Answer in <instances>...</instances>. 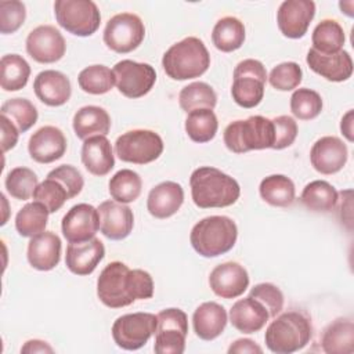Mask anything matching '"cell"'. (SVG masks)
I'll return each mask as SVG.
<instances>
[{"mask_svg": "<svg viewBox=\"0 0 354 354\" xmlns=\"http://www.w3.org/2000/svg\"><path fill=\"white\" fill-rule=\"evenodd\" d=\"M97 296L109 308L127 307L136 300H147L153 296V279L148 271L130 270L122 261H112L100 272Z\"/></svg>", "mask_w": 354, "mask_h": 354, "instance_id": "obj_1", "label": "cell"}, {"mask_svg": "<svg viewBox=\"0 0 354 354\" xmlns=\"http://www.w3.org/2000/svg\"><path fill=\"white\" fill-rule=\"evenodd\" d=\"M189 185L192 201L201 209L231 206L241 195V187L235 178L210 166L195 169L189 177Z\"/></svg>", "mask_w": 354, "mask_h": 354, "instance_id": "obj_2", "label": "cell"}, {"mask_svg": "<svg viewBox=\"0 0 354 354\" xmlns=\"http://www.w3.org/2000/svg\"><path fill=\"white\" fill-rule=\"evenodd\" d=\"M313 337L310 318L296 310L274 317L267 326L264 342L270 351L275 354H290L304 348Z\"/></svg>", "mask_w": 354, "mask_h": 354, "instance_id": "obj_3", "label": "cell"}, {"mask_svg": "<svg viewBox=\"0 0 354 354\" xmlns=\"http://www.w3.org/2000/svg\"><path fill=\"white\" fill-rule=\"evenodd\" d=\"M162 66L173 80L195 79L209 69L210 54L201 39L188 36L166 50Z\"/></svg>", "mask_w": 354, "mask_h": 354, "instance_id": "obj_4", "label": "cell"}, {"mask_svg": "<svg viewBox=\"0 0 354 354\" xmlns=\"http://www.w3.org/2000/svg\"><path fill=\"white\" fill-rule=\"evenodd\" d=\"M238 227L227 216H209L199 220L191 230L189 242L203 257H217L230 252L236 242Z\"/></svg>", "mask_w": 354, "mask_h": 354, "instance_id": "obj_5", "label": "cell"}, {"mask_svg": "<svg viewBox=\"0 0 354 354\" xmlns=\"http://www.w3.org/2000/svg\"><path fill=\"white\" fill-rule=\"evenodd\" d=\"M223 140L225 147L234 153L272 148V120L260 115L249 116L245 120H234L225 127Z\"/></svg>", "mask_w": 354, "mask_h": 354, "instance_id": "obj_6", "label": "cell"}, {"mask_svg": "<svg viewBox=\"0 0 354 354\" xmlns=\"http://www.w3.org/2000/svg\"><path fill=\"white\" fill-rule=\"evenodd\" d=\"M267 77L266 66L259 59L246 58L238 62L231 86V95L235 104L246 109L257 106L264 97Z\"/></svg>", "mask_w": 354, "mask_h": 354, "instance_id": "obj_7", "label": "cell"}, {"mask_svg": "<svg viewBox=\"0 0 354 354\" xmlns=\"http://www.w3.org/2000/svg\"><path fill=\"white\" fill-rule=\"evenodd\" d=\"M54 14L61 28L80 37L91 36L101 24L100 10L91 0H57Z\"/></svg>", "mask_w": 354, "mask_h": 354, "instance_id": "obj_8", "label": "cell"}, {"mask_svg": "<svg viewBox=\"0 0 354 354\" xmlns=\"http://www.w3.org/2000/svg\"><path fill=\"white\" fill-rule=\"evenodd\" d=\"M115 152L123 162L147 165L162 155L163 140L153 130L134 129L116 138Z\"/></svg>", "mask_w": 354, "mask_h": 354, "instance_id": "obj_9", "label": "cell"}, {"mask_svg": "<svg viewBox=\"0 0 354 354\" xmlns=\"http://www.w3.org/2000/svg\"><path fill=\"white\" fill-rule=\"evenodd\" d=\"M153 351L158 354H183L188 335V317L180 308H165L156 315Z\"/></svg>", "mask_w": 354, "mask_h": 354, "instance_id": "obj_10", "label": "cell"}, {"mask_svg": "<svg viewBox=\"0 0 354 354\" xmlns=\"http://www.w3.org/2000/svg\"><path fill=\"white\" fill-rule=\"evenodd\" d=\"M145 37V26L141 18L133 12L113 15L105 25L104 43L118 54L136 50Z\"/></svg>", "mask_w": 354, "mask_h": 354, "instance_id": "obj_11", "label": "cell"}, {"mask_svg": "<svg viewBox=\"0 0 354 354\" xmlns=\"http://www.w3.org/2000/svg\"><path fill=\"white\" fill-rule=\"evenodd\" d=\"M156 324V315L151 313L124 314L112 325L113 342L123 350H138L155 335Z\"/></svg>", "mask_w": 354, "mask_h": 354, "instance_id": "obj_12", "label": "cell"}, {"mask_svg": "<svg viewBox=\"0 0 354 354\" xmlns=\"http://www.w3.org/2000/svg\"><path fill=\"white\" fill-rule=\"evenodd\" d=\"M112 71L119 93L127 98L144 97L152 90L156 82V72L147 62L122 59L115 64Z\"/></svg>", "mask_w": 354, "mask_h": 354, "instance_id": "obj_13", "label": "cell"}, {"mask_svg": "<svg viewBox=\"0 0 354 354\" xmlns=\"http://www.w3.org/2000/svg\"><path fill=\"white\" fill-rule=\"evenodd\" d=\"M66 51L62 33L53 25H40L26 37V53L36 62L53 64L59 61Z\"/></svg>", "mask_w": 354, "mask_h": 354, "instance_id": "obj_14", "label": "cell"}, {"mask_svg": "<svg viewBox=\"0 0 354 354\" xmlns=\"http://www.w3.org/2000/svg\"><path fill=\"white\" fill-rule=\"evenodd\" d=\"M61 230L69 243H79L94 238L100 230L98 209L88 203L72 206L62 217Z\"/></svg>", "mask_w": 354, "mask_h": 354, "instance_id": "obj_15", "label": "cell"}, {"mask_svg": "<svg viewBox=\"0 0 354 354\" xmlns=\"http://www.w3.org/2000/svg\"><path fill=\"white\" fill-rule=\"evenodd\" d=\"M315 15V3L311 0H285L277 11V24L288 39L303 37Z\"/></svg>", "mask_w": 354, "mask_h": 354, "instance_id": "obj_16", "label": "cell"}, {"mask_svg": "<svg viewBox=\"0 0 354 354\" xmlns=\"http://www.w3.org/2000/svg\"><path fill=\"white\" fill-rule=\"evenodd\" d=\"M348 159L347 145L335 136L317 140L310 151L311 166L321 174L329 176L340 171Z\"/></svg>", "mask_w": 354, "mask_h": 354, "instance_id": "obj_17", "label": "cell"}, {"mask_svg": "<svg viewBox=\"0 0 354 354\" xmlns=\"http://www.w3.org/2000/svg\"><path fill=\"white\" fill-rule=\"evenodd\" d=\"M209 286L221 299H235L243 295L249 286V274L236 261L216 266L209 275Z\"/></svg>", "mask_w": 354, "mask_h": 354, "instance_id": "obj_18", "label": "cell"}, {"mask_svg": "<svg viewBox=\"0 0 354 354\" xmlns=\"http://www.w3.org/2000/svg\"><path fill=\"white\" fill-rule=\"evenodd\" d=\"M28 151L30 158L37 163L46 165L55 162L66 152L65 134L55 126H43L30 136Z\"/></svg>", "mask_w": 354, "mask_h": 354, "instance_id": "obj_19", "label": "cell"}, {"mask_svg": "<svg viewBox=\"0 0 354 354\" xmlns=\"http://www.w3.org/2000/svg\"><path fill=\"white\" fill-rule=\"evenodd\" d=\"M100 231L112 241H120L130 235L134 227V214L129 206L116 201H104L100 203Z\"/></svg>", "mask_w": 354, "mask_h": 354, "instance_id": "obj_20", "label": "cell"}, {"mask_svg": "<svg viewBox=\"0 0 354 354\" xmlns=\"http://www.w3.org/2000/svg\"><path fill=\"white\" fill-rule=\"evenodd\" d=\"M306 62L313 72L329 82H344L353 75V59L346 50L325 55L310 48Z\"/></svg>", "mask_w": 354, "mask_h": 354, "instance_id": "obj_21", "label": "cell"}, {"mask_svg": "<svg viewBox=\"0 0 354 354\" xmlns=\"http://www.w3.org/2000/svg\"><path fill=\"white\" fill-rule=\"evenodd\" d=\"M105 256L104 243L91 238L79 243H69L65 254V264L75 275H90Z\"/></svg>", "mask_w": 354, "mask_h": 354, "instance_id": "obj_22", "label": "cell"}, {"mask_svg": "<svg viewBox=\"0 0 354 354\" xmlns=\"http://www.w3.org/2000/svg\"><path fill=\"white\" fill-rule=\"evenodd\" d=\"M36 97L48 106H61L66 104L72 94L71 80L59 71H41L33 82Z\"/></svg>", "mask_w": 354, "mask_h": 354, "instance_id": "obj_23", "label": "cell"}, {"mask_svg": "<svg viewBox=\"0 0 354 354\" xmlns=\"http://www.w3.org/2000/svg\"><path fill=\"white\" fill-rule=\"evenodd\" d=\"M61 248L59 236L53 231H44L30 238L26 252L28 261L39 271H50L59 263Z\"/></svg>", "mask_w": 354, "mask_h": 354, "instance_id": "obj_24", "label": "cell"}, {"mask_svg": "<svg viewBox=\"0 0 354 354\" xmlns=\"http://www.w3.org/2000/svg\"><path fill=\"white\" fill-rule=\"evenodd\" d=\"M183 202V187L176 181H163L149 191L147 209L155 218H169L180 210Z\"/></svg>", "mask_w": 354, "mask_h": 354, "instance_id": "obj_25", "label": "cell"}, {"mask_svg": "<svg viewBox=\"0 0 354 354\" xmlns=\"http://www.w3.org/2000/svg\"><path fill=\"white\" fill-rule=\"evenodd\" d=\"M268 319L267 308L250 296L239 299L230 310L231 325L242 333H256L261 330Z\"/></svg>", "mask_w": 354, "mask_h": 354, "instance_id": "obj_26", "label": "cell"}, {"mask_svg": "<svg viewBox=\"0 0 354 354\" xmlns=\"http://www.w3.org/2000/svg\"><path fill=\"white\" fill-rule=\"evenodd\" d=\"M82 163L94 176H106L115 166L112 145L105 136H94L83 141L80 152Z\"/></svg>", "mask_w": 354, "mask_h": 354, "instance_id": "obj_27", "label": "cell"}, {"mask_svg": "<svg viewBox=\"0 0 354 354\" xmlns=\"http://www.w3.org/2000/svg\"><path fill=\"white\" fill-rule=\"evenodd\" d=\"M228 322L225 308L216 301H205L196 307L192 315L195 335L202 340H214L218 337Z\"/></svg>", "mask_w": 354, "mask_h": 354, "instance_id": "obj_28", "label": "cell"}, {"mask_svg": "<svg viewBox=\"0 0 354 354\" xmlns=\"http://www.w3.org/2000/svg\"><path fill=\"white\" fill-rule=\"evenodd\" d=\"M72 126L76 137L83 141L94 136H106L111 130V116L101 106L86 105L76 111Z\"/></svg>", "mask_w": 354, "mask_h": 354, "instance_id": "obj_29", "label": "cell"}, {"mask_svg": "<svg viewBox=\"0 0 354 354\" xmlns=\"http://www.w3.org/2000/svg\"><path fill=\"white\" fill-rule=\"evenodd\" d=\"M321 347L328 354H351L354 351V322L340 317L332 321L322 332Z\"/></svg>", "mask_w": 354, "mask_h": 354, "instance_id": "obj_30", "label": "cell"}, {"mask_svg": "<svg viewBox=\"0 0 354 354\" xmlns=\"http://www.w3.org/2000/svg\"><path fill=\"white\" fill-rule=\"evenodd\" d=\"M300 201L311 212L329 213L339 202V192L328 181L314 180L303 188Z\"/></svg>", "mask_w": 354, "mask_h": 354, "instance_id": "obj_31", "label": "cell"}, {"mask_svg": "<svg viewBox=\"0 0 354 354\" xmlns=\"http://www.w3.org/2000/svg\"><path fill=\"white\" fill-rule=\"evenodd\" d=\"M264 202L275 207H288L295 202L296 188L293 181L283 174H271L261 180L259 187Z\"/></svg>", "mask_w": 354, "mask_h": 354, "instance_id": "obj_32", "label": "cell"}, {"mask_svg": "<svg viewBox=\"0 0 354 354\" xmlns=\"http://www.w3.org/2000/svg\"><path fill=\"white\" fill-rule=\"evenodd\" d=\"M245 37V25L236 17H224L218 19L212 30V41L214 47L223 53H231L241 48Z\"/></svg>", "mask_w": 354, "mask_h": 354, "instance_id": "obj_33", "label": "cell"}, {"mask_svg": "<svg viewBox=\"0 0 354 354\" xmlns=\"http://www.w3.org/2000/svg\"><path fill=\"white\" fill-rule=\"evenodd\" d=\"M30 76L28 61L19 54H7L0 61V86L4 91L24 88Z\"/></svg>", "mask_w": 354, "mask_h": 354, "instance_id": "obj_34", "label": "cell"}, {"mask_svg": "<svg viewBox=\"0 0 354 354\" xmlns=\"http://www.w3.org/2000/svg\"><path fill=\"white\" fill-rule=\"evenodd\" d=\"M313 50L319 54H335L343 50L346 41L344 30L336 19H322L313 30Z\"/></svg>", "mask_w": 354, "mask_h": 354, "instance_id": "obj_35", "label": "cell"}, {"mask_svg": "<svg viewBox=\"0 0 354 354\" xmlns=\"http://www.w3.org/2000/svg\"><path fill=\"white\" fill-rule=\"evenodd\" d=\"M48 209L40 202L26 203L15 216V228L21 236L33 238L46 231Z\"/></svg>", "mask_w": 354, "mask_h": 354, "instance_id": "obj_36", "label": "cell"}, {"mask_svg": "<svg viewBox=\"0 0 354 354\" xmlns=\"http://www.w3.org/2000/svg\"><path fill=\"white\" fill-rule=\"evenodd\" d=\"M184 127L194 142L203 144L214 138L218 129V120L213 109H195L188 112Z\"/></svg>", "mask_w": 354, "mask_h": 354, "instance_id": "obj_37", "label": "cell"}, {"mask_svg": "<svg viewBox=\"0 0 354 354\" xmlns=\"http://www.w3.org/2000/svg\"><path fill=\"white\" fill-rule=\"evenodd\" d=\"M108 189L113 201L124 205L131 203L141 195L142 180L138 173L130 169H122L111 177Z\"/></svg>", "mask_w": 354, "mask_h": 354, "instance_id": "obj_38", "label": "cell"}, {"mask_svg": "<svg viewBox=\"0 0 354 354\" xmlns=\"http://www.w3.org/2000/svg\"><path fill=\"white\" fill-rule=\"evenodd\" d=\"M178 104L187 113L195 109H214L217 104V94L210 84L205 82H194L181 88L178 94Z\"/></svg>", "mask_w": 354, "mask_h": 354, "instance_id": "obj_39", "label": "cell"}, {"mask_svg": "<svg viewBox=\"0 0 354 354\" xmlns=\"http://www.w3.org/2000/svg\"><path fill=\"white\" fill-rule=\"evenodd\" d=\"M77 83L84 93L100 95L113 88L115 75L113 71L105 65H90L80 71Z\"/></svg>", "mask_w": 354, "mask_h": 354, "instance_id": "obj_40", "label": "cell"}, {"mask_svg": "<svg viewBox=\"0 0 354 354\" xmlns=\"http://www.w3.org/2000/svg\"><path fill=\"white\" fill-rule=\"evenodd\" d=\"M1 116L7 118L19 133L28 131L39 118L36 106L26 98L7 100L0 108Z\"/></svg>", "mask_w": 354, "mask_h": 354, "instance_id": "obj_41", "label": "cell"}, {"mask_svg": "<svg viewBox=\"0 0 354 354\" xmlns=\"http://www.w3.org/2000/svg\"><path fill=\"white\" fill-rule=\"evenodd\" d=\"M6 189L7 192L19 201H26L33 196L36 187L39 185V180L36 173L29 167H14L8 171L6 177Z\"/></svg>", "mask_w": 354, "mask_h": 354, "instance_id": "obj_42", "label": "cell"}, {"mask_svg": "<svg viewBox=\"0 0 354 354\" xmlns=\"http://www.w3.org/2000/svg\"><path fill=\"white\" fill-rule=\"evenodd\" d=\"M321 95L307 87L297 88L290 97V111L299 120H313L322 111Z\"/></svg>", "mask_w": 354, "mask_h": 354, "instance_id": "obj_43", "label": "cell"}, {"mask_svg": "<svg viewBox=\"0 0 354 354\" xmlns=\"http://www.w3.org/2000/svg\"><path fill=\"white\" fill-rule=\"evenodd\" d=\"M33 199L43 203L50 213H55L69 199V195L59 181L47 177L36 187L33 192Z\"/></svg>", "mask_w": 354, "mask_h": 354, "instance_id": "obj_44", "label": "cell"}, {"mask_svg": "<svg viewBox=\"0 0 354 354\" xmlns=\"http://www.w3.org/2000/svg\"><path fill=\"white\" fill-rule=\"evenodd\" d=\"M267 79L275 90L290 91L297 88L301 83L303 71L297 62L288 61L274 66Z\"/></svg>", "mask_w": 354, "mask_h": 354, "instance_id": "obj_45", "label": "cell"}, {"mask_svg": "<svg viewBox=\"0 0 354 354\" xmlns=\"http://www.w3.org/2000/svg\"><path fill=\"white\" fill-rule=\"evenodd\" d=\"M26 8L22 1L3 0L0 1V32L10 35L17 32L25 22Z\"/></svg>", "mask_w": 354, "mask_h": 354, "instance_id": "obj_46", "label": "cell"}, {"mask_svg": "<svg viewBox=\"0 0 354 354\" xmlns=\"http://www.w3.org/2000/svg\"><path fill=\"white\" fill-rule=\"evenodd\" d=\"M249 296L259 300L267 308L270 318L277 317L283 308V293L274 283H257L250 289Z\"/></svg>", "mask_w": 354, "mask_h": 354, "instance_id": "obj_47", "label": "cell"}, {"mask_svg": "<svg viewBox=\"0 0 354 354\" xmlns=\"http://www.w3.org/2000/svg\"><path fill=\"white\" fill-rule=\"evenodd\" d=\"M47 177L59 181L64 185V188L68 191L69 199L77 196L82 192L83 185H84L82 173L72 165H61V166L53 169L47 174Z\"/></svg>", "mask_w": 354, "mask_h": 354, "instance_id": "obj_48", "label": "cell"}, {"mask_svg": "<svg viewBox=\"0 0 354 354\" xmlns=\"http://www.w3.org/2000/svg\"><path fill=\"white\" fill-rule=\"evenodd\" d=\"M271 120L274 124L272 149H285L290 147L297 137L296 120L288 115H279Z\"/></svg>", "mask_w": 354, "mask_h": 354, "instance_id": "obj_49", "label": "cell"}, {"mask_svg": "<svg viewBox=\"0 0 354 354\" xmlns=\"http://www.w3.org/2000/svg\"><path fill=\"white\" fill-rule=\"evenodd\" d=\"M18 129L4 116H1V148L3 152L12 149L18 142Z\"/></svg>", "mask_w": 354, "mask_h": 354, "instance_id": "obj_50", "label": "cell"}, {"mask_svg": "<svg viewBox=\"0 0 354 354\" xmlns=\"http://www.w3.org/2000/svg\"><path fill=\"white\" fill-rule=\"evenodd\" d=\"M228 353H263V348L256 344V342H253L252 339H236L230 347H228Z\"/></svg>", "mask_w": 354, "mask_h": 354, "instance_id": "obj_51", "label": "cell"}, {"mask_svg": "<svg viewBox=\"0 0 354 354\" xmlns=\"http://www.w3.org/2000/svg\"><path fill=\"white\" fill-rule=\"evenodd\" d=\"M21 353H54V348L47 343V342H43V340H39V339H32V340H28L22 348H21Z\"/></svg>", "mask_w": 354, "mask_h": 354, "instance_id": "obj_52", "label": "cell"}, {"mask_svg": "<svg viewBox=\"0 0 354 354\" xmlns=\"http://www.w3.org/2000/svg\"><path fill=\"white\" fill-rule=\"evenodd\" d=\"M353 109L347 111L346 115L342 118V122H340V130H342V134L351 142L354 140L353 137Z\"/></svg>", "mask_w": 354, "mask_h": 354, "instance_id": "obj_53", "label": "cell"}]
</instances>
